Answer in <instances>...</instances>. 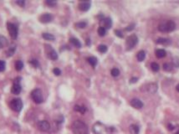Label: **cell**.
<instances>
[{
  "mask_svg": "<svg viewBox=\"0 0 179 134\" xmlns=\"http://www.w3.org/2000/svg\"><path fill=\"white\" fill-rule=\"evenodd\" d=\"M157 29L160 32L162 33H168L172 32V31L175 30L176 29V24H175L173 20H166L162 21L158 24Z\"/></svg>",
  "mask_w": 179,
  "mask_h": 134,
  "instance_id": "cell-1",
  "label": "cell"
},
{
  "mask_svg": "<svg viewBox=\"0 0 179 134\" xmlns=\"http://www.w3.org/2000/svg\"><path fill=\"white\" fill-rule=\"evenodd\" d=\"M72 129L75 134H87L88 132L87 125L80 120H77L73 123Z\"/></svg>",
  "mask_w": 179,
  "mask_h": 134,
  "instance_id": "cell-2",
  "label": "cell"
},
{
  "mask_svg": "<svg viewBox=\"0 0 179 134\" xmlns=\"http://www.w3.org/2000/svg\"><path fill=\"white\" fill-rule=\"evenodd\" d=\"M92 131L94 134H111L112 133L111 128H109L108 126H106L105 124H103V123H101L100 122H97L93 125Z\"/></svg>",
  "mask_w": 179,
  "mask_h": 134,
  "instance_id": "cell-3",
  "label": "cell"
},
{
  "mask_svg": "<svg viewBox=\"0 0 179 134\" xmlns=\"http://www.w3.org/2000/svg\"><path fill=\"white\" fill-rule=\"evenodd\" d=\"M137 42H138V38L136 37V34H131V35H130V36H128L126 41V50H131L132 48H134L136 46Z\"/></svg>",
  "mask_w": 179,
  "mask_h": 134,
  "instance_id": "cell-4",
  "label": "cell"
},
{
  "mask_svg": "<svg viewBox=\"0 0 179 134\" xmlns=\"http://www.w3.org/2000/svg\"><path fill=\"white\" fill-rule=\"evenodd\" d=\"M31 97H32L33 101L37 104H40L44 101L43 93L40 89H34L32 92H31Z\"/></svg>",
  "mask_w": 179,
  "mask_h": 134,
  "instance_id": "cell-5",
  "label": "cell"
},
{
  "mask_svg": "<svg viewBox=\"0 0 179 134\" xmlns=\"http://www.w3.org/2000/svg\"><path fill=\"white\" fill-rule=\"evenodd\" d=\"M7 29L9 33L10 37H11L13 40H15L18 37V34H19V29L17 27L16 24H13V23H7Z\"/></svg>",
  "mask_w": 179,
  "mask_h": 134,
  "instance_id": "cell-6",
  "label": "cell"
},
{
  "mask_svg": "<svg viewBox=\"0 0 179 134\" xmlns=\"http://www.w3.org/2000/svg\"><path fill=\"white\" fill-rule=\"evenodd\" d=\"M10 107H11L12 110H13L16 112H19L21 110L23 109V101H21L19 98H15V99H13L10 101Z\"/></svg>",
  "mask_w": 179,
  "mask_h": 134,
  "instance_id": "cell-7",
  "label": "cell"
},
{
  "mask_svg": "<svg viewBox=\"0 0 179 134\" xmlns=\"http://www.w3.org/2000/svg\"><path fill=\"white\" fill-rule=\"evenodd\" d=\"M45 47V52H46V55L52 61H56L58 59V54L56 51L52 48L50 45L49 44H44Z\"/></svg>",
  "mask_w": 179,
  "mask_h": 134,
  "instance_id": "cell-8",
  "label": "cell"
},
{
  "mask_svg": "<svg viewBox=\"0 0 179 134\" xmlns=\"http://www.w3.org/2000/svg\"><path fill=\"white\" fill-rule=\"evenodd\" d=\"M37 126H38V128L42 132H48L49 130L50 129V122H49L48 121H45V120H42V121L38 122Z\"/></svg>",
  "mask_w": 179,
  "mask_h": 134,
  "instance_id": "cell-9",
  "label": "cell"
},
{
  "mask_svg": "<svg viewBox=\"0 0 179 134\" xmlns=\"http://www.w3.org/2000/svg\"><path fill=\"white\" fill-rule=\"evenodd\" d=\"M130 104L132 107H134L135 109H142L143 107V103L141 100L137 99V98H134V99H131L130 101Z\"/></svg>",
  "mask_w": 179,
  "mask_h": 134,
  "instance_id": "cell-10",
  "label": "cell"
},
{
  "mask_svg": "<svg viewBox=\"0 0 179 134\" xmlns=\"http://www.w3.org/2000/svg\"><path fill=\"white\" fill-rule=\"evenodd\" d=\"M52 20H53V16L50 13H44L40 17V21L43 24L50 23Z\"/></svg>",
  "mask_w": 179,
  "mask_h": 134,
  "instance_id": "cell-11",
  "label": "cell"
},
{
  "mask_svg": "<svg viewBox=\"0 0 179 134\" xmlns=\"http://www.w3.org/2000/svg\"><path fill=\"white\" fill-rule=\"evenodd\" d=\"M90 5H91V3H90V1L81 2V3H80V4H79V9L80 10V11L86 12V11H88V10L90 9Z\"/></svg>",
  "mask_w": 179,
  "mask_h": 134,
  "instance_id": "cell-12",
  "label": "cell"
},
{
  "mask_svg": "<svg viewBox=\"0 0 179 134\" xmlns=\"http://www.w3.org/2000/svg\"><path fill=\"white\" fill-rule=\"evenodd\" d=\"M157 88H158V87H157V85L156 83H154V82L146 85V91L151 94L156 93L157 91Z\"/></svg>",
  "mask_w": 179,
  "mask_h": 134,
  "instance_id": "cell-13",
  "label": "cell"
},
{
  "mask_svg": "<svg viewBox=\"0 0 179 134\" xmlns=\"http://www.w3.org/2000/svg\"><path fill=\"white\" fill-rule=\"evenodd\" d=\"M21 91H22V87H21L20 84H13L11 88V92L13 95H19Z\"/></svg>",
  "mask_w": 179,
  "mask_h": 134,
  "instance_id": "cell-14",
  "label": "cell"
},
{
  "mask_svg": "<svg viewBox=\"0 0 179 134\" xmlns=\"http://www.w3.org/2000/svg\"><path fill=\"white\" fill-rule=\"evenodd\" d=\"M16 50V45L15 44H12L9 47L8 50H6V56L7 57H11L12 55L15 53Z\"/></svg>",
  "mask_w": 179,
  "mask_h": 134,
  "instance_id": "cell-15",
  "label": "cell"
},
{
  "mask_svg": "<svg viewBox=\"0 0 179 134\" xmlns=\"http://www.w3.org/2000/svg\"><path fill=\"white\" fill-rule=\"evenodd\" d=\"M103 28H105V29H111V26H112V20L111 18H106V19H103Z\"/></svg>",
  "mask_w": 179,
  "mask_h": 134,
  "instance_id": "cell-16",
  "label": "cell"
},
{
  "mask_svg": "<svg viewBox=\"0 0 179 134\" xmlns=\"http://www.w3.org/2000/svg\"><path fill=\"white\" fill-rule=\"evenodd\" d=\"M157 44H171V40H169V39H166V38H159L157 39V41H156Z\"/></svg>",
  "mask_w": 179,
  "mask_h": 134,
  "instance_id": "cell-17",
  "label": "cell"
},
{
  "mask_svg": "<svg viewBox=\"0 0 179 134\" xmlns=\"http://www.w3.org/2000/svg\"><path fill=\"white\" fill-rule=\"evenodd\" d=\"M8 44H9V42H8V40H7V38L3 36V35H0V49L5 48Z\"/></svg>",
  "mask_w": 179,
  "mask_h": 134,
  "instance_id": "cell-18",
  "label": "cell"
},
{
  "mask_svg": "<svg viewBox=\"0 0 179 134\" xmlns=\"http://www.w3.org/2000/svg\"><path fill=\"white\" fill-rule=\"evenodd\" d=\"M74 110L75 111L80 112L81 114H85V112L86 111V108L84 107V106H80V105H75L74 107Z\"/></svg>",
  "mask_w": 179,
  "mask_h": 134,
  "instance_id": "cell-19",
  "label": "cell"
},
{
  "mask_svg": "<svg viewBox=\"0 0 179 134\" xmlns=\"http://www.w3.org/2000/svg\"><path fill=\"white\" fill-rule=\"evenodd\" d=\"M166 55H167L166 51H165L164 50H162V49H158V50H156V56L157 58H159V59L165 57Z\"/></svg>",
  "mask_w": 179,
  "mask_h": 134,
  "instance_id": "cell-20",
  "label": "cell"
},
{
  "mask_svg": "<svg viewBox=\"0 0 179 134\" xmlns=\"http://www.w3.org/2000/svg\"><path fill=\"white\" fill-rule=\"evenodd\" d=\"M130 132L131 134H139V126L135 124H132L130 126Z\"/></svg>",
  "mask_w": 179,
  "mask_h": 134,
  "instance_id": "cell-21",
  "label": "cell"
},
{
  "mask_svg": "<svg viewBox=\"0 0 179 134\" xmlns=\"http://www.w3.org/2000/svg\"><path fill=\"white\" fill-rule=\"evenodd\" d=\"M145 57H146V53H145V51H144V50H140L137 53V55H136V58H137V61H140V62L143 61L144 59H145Z\"/></svg>",
  "mask_w": 179,
  "mask_h": 134,
  "instance_id": "cell-22",
  "label": "cell"
},
{
  "mask_svg": "<svg viewBox=\"0 0 179 134\" xmlns=\"http://www.w3.org/2000/svg\"><path fill=\"white\" fill-rule=\"evenodd\" d=\"M69 41H71V43L74 45V46H75L76 48L81 47V43H80V40H77L76 38H71L69 39Z\"/></svg>",
  "mask_w": 179,
  "mask_h": 134,
  "instance_id": "cell-23",
  "label": "cell"
},
{
  "mask_svg": "<svg viewBox=\"0 0 179 134\" xmlns=\"http://www.w3.org/2000/svg\"><path fill=\"white\" fill-rule=\"evenodd\" d=\"M87 61L89 62V64L93 66V67H96V65H97V58L95 57V56H90L88 59H87Z\"/></svg>",
  "mask_w": 179,
  "mask_h": 134,
  "instance_id": "cell-24",
  "label": "cell"
},
{
  "mask_svg": "<svg viewBox=\"0 0 179 134\" xmlns=\"http://www.w3.org/2000/svg\"><path fill=\"white\" fill-rule=\"evenodd\" d=\"M42 36L46 40H50V41H54L55 40V37L54 36L53 34H51L50 33H43Z\"/></svg>",
  "mask_w": 179,
  "mask_h": 134,
  "instance_id": "cell-25",
  "label": "cell"
},
{
  "mask_svg": "<svg viewBox=\"0 0 179 134\" xmlns=\"http://www.w3.org/2000/svg\"><path fill=\"white\" fill-rule=\"evenodd\" d=\"M15 69L17 71H20V70H22V69L24 68V63L22 61H17L15 62Z\"/></svg>",
  "mask_w": 179,
  "mask_h": 134,
  "instance_id": "cell-26",
  "label": "cell"
},
{
  "mask_svg": "<svg viewBox=\"0 0 179 134\" xmlns=\"http://www.w3.org/2000/svg\"><path fill=\"white\" fill-rule=\"evenodd\" d=\"M151 68H152V70H153L154 72H157L160 70L159 65L157 64L156 62H152V64H151Z\"/></svg>",
  "mask_w": 179,
  "mask_h": 134,
  "instance_id": "cell-27",
  "label": "cell"
},
{
  "mask_svg": "<svg viewBox=\"0 0 179 134\" xmlns=\"http://www.w3.org/2000/svg\"><path fill=\"white\" fill-rule=\"evenodd\" d=\"M163 70L165 71H171L173 70V65L170 63H165V64H163Z\"/></svg>",
  "mask_w": 179,
  "mask_h": 134,
  "instance_id": "cell-28",
  "label": "cell"
},
{
  "mask_svg": "<svg viewBox=\"0 0 179 134\" xmlns=\"http://www.w3.org/2000/svg\"><path fill=\"white\" fill-rule=\"evenodd\" d=\"M106 29H105V28L100 27L99 29H98V34H99L100 36L103 37V36H105V35H106Z\"/></svg>",
  "mask_w": 179,
  "mask_h": 134,
  "instance_id": "cell-29",
  "label": "cell"
},
{
  "mask_svg": "<svg viewBox=\"0 0 179 134\" xmlns=\"http://www.w3.org/2000/svg\"><path fill=\"white\" fill-rule=\"evenodd\" d=\"M107 46L105 44H100L99 46H98V50H99L100 53H106L107 51Z\"/></svg>",
  "mask_w": 179,
  "mask_h": 134,
  "instance_id": "cell-30",
  "label": "cell"
},
{
  "mask_svg": "<svg viewBox=\"0 0 179 134\" xmlns=\"http://www.w3.org/2000/svg\"><path fill=\"white\" fill-rule=\"evenodd\" d=\"M29 63L31 65H32L34 68H38L40 67V63H38V61H37L36 59H30L29 61Z\"/></svg>",
  "mask_w": 179,
  "mask_h": 134,
  "instance_id": "cell-31",
  "label": "cell"
},
{
  "mask_svg": "<svg viewBox=\"0 0 179 134\" xmlns=\"http://www.w3.org/2000/svg\"><path fill=\"white\" fill-rule=\"evenodd\" d=\"M111 74L112 76L116 77V76H118L119 75H120V70H119L117 68H113L111 70Z\"/></svg>",
  "mask_w": 179,
  "mask_h": 134,
  "instance_id": "cell-32",
  "label": "cell"
},
{
  "mask_svg": "<svg viewBox=\"0 0 179 134\" xmlns=\"http://www.w3.org/2000/svg\"><path fill=\"white\" fill-rule=\"evenodd\" d=\"M87 25V23L86 22H79V23H76L75 24V26L80 28V29H84V28H85Z\"/></svg>",
  "mask_w": 179,
  "mask_h": 134,
  "instance_id": "cell-33",
  "label": "cell"
},
{
  "mask_svg": "<svg viewBox=\"0 0 179 134\" xmlns=\"http://www.w3.org/2000/svg\"><path fill=\"white\" fill-rule=\"evenodd\" d=\"M5 67H6V63L0 59V72L3 71V70H5Z\"/></svg>",
  "mask_w": 179,
  "mask_h": 134,
  "instance_id": "cell-34",
  "label": "cell"
},
{
  "mask_svg": "<svg viewBox=\"0 0 179 134\" xmlns=\"http://www.w3.org/2000/svg\"><path fill=\"white\" fill-rule=\"evenodd\" d=\"M45 3L50 7H54L55 5H56V2L53 1V0H47V1H45Z\"/></svg>",
  "mask_w": 179,
  "mask_h": 134,
  "instance_id": "cell-35",
  "label": "cell"
},
{
  "mask_svg": "<svg viewBox=\"0 0 179 134\" xmlns=\"http://www.w3.org/2000/svg\"><path fill=\"white\" fill-rule=\"evenodd\" d=\"M134 28H135V24H130V25H128L127 27L126 28L125 30L126 31H131L134 29Z\"/></svg>",
  "mask_w": 179,
  "mask_h": 134,
  "instance_id": "cell-36",
  "label": "cell"
},
{
  "mask_svg": "<svg viewBox=\"0 0 179 134\" xmlns=\"http://www.w3.org/2000/svg\"><path fill=\"white\" fill-rule=\"evenodd\" d=\"M53 72H54V74L55 76H60L61 75V70H59V68H55L53 70Z\"/></svg>",
  "mask_w": 179,
  "mask_h": 134,
  "instance_id": "cell-37",
  "label": "cell"
},
{
  "mask_svg": "<svg viewBox=\"0 0 179 134\" xmlns=\"http://www.w3.org/2000/svg\"><path fill=\"white\" fill-rule=\"evenodd\" d=\"M115 33L116 34V36L120 37V38H123V34H122V32L121 30H118V29H115Z\"/></svg>",
  "mask_w": 179,
  "mask_h": 134,
  "instance_id": "cell-38",
  "label": "cell"
},
{
  "mask_svg": "<svg viewBox=\"0 0 179 134\" xmlns=\"http://www.w3.org/2000/svg\"><path fill=\"white\" fill-rule=\"evenodd\" d=\"M173 64L175 66L179 67V59L178 58H174L173 59Z\"/></svg>",
  "mask_w": 179,
  "mask_h": 134,
  "instance_id": "cell-39",
  "label": "cell"
},
{
  "mask_svg": "<svg viewBox=\"0 0 179 134\" xmlns=\"http://www.w3.org/2000/svg\"><path fill=\"white\" fill-rule=\"evenodd\" d=\"M16 3L18 5H19L20 7H24V4H25V2L24 0H20V1H16Z\"/></svg>",
  "mask_w": 179,
  "mask_h": 134,
  "instance_id": "cell-40",
  "label": "cell"
},
{
  "mask_svg": "<svg viewBox=\"0 0 179 134\" xmlns=\"http://www.w3.org/2000/svg\"><path fill=\"white\" fill-rule=\"evenodd\" d=\"M137 80H138V78H136V77H132V78H131V80H130V82H131V83H136Z\"/></svg>",
  "mask_w": 179,
  "mask_h": 134,
  "instance_id": "cell-41",
  "label": "cell"
},
{
  "mask_svg": "<svg viewBox=\"0 0 179 134\" xmlns=\"http://www.w3.org/2000/svg\"><path fill=\"white\" fill-rule=\"evenodd\" d=\"M20 80H21V78L20 77H17V78L14 79V81H13V84H20Z\"/></svg>",
  "mask_w": 179,
  "mask_h": 134,
  "instance_id": "cell-42",
  "label": "cell"
},
{
  "mask_svg": "<svg viewBox=\"0 0 179 134\" xmlns=\"http://www.w3.org/2000/svg\"><path fill=\"white\" fill-rule=\"evenodd\" d=\"M168 129H169V130H173L174 129L173 126V125H169V126H168Z\"/></svg>",
  "mask_w": 179,
  "mask_h": 134,
  "instance_id": "cell-43",
  "label": "cell"
},
{
  "mask_svg": "<svg viewBox=\"0 0 179 134\" xmlns=\"http://www.w3.org/2000/svg\"><path fill=\"white\" fill-rule=\"evenodd\" d=\"M176 89H177V91H178V92H179V84L177 85V87H176Z\"/></svg>",
  "mask_w": 179,
  "mask_h": 134,
  "instance_id": "cell-44",
  "label": "cell"
},
{
  "mask_svg": "<svg viewBox=\"0 0 179 134\" xmlns=\"http://www.w3.org/2000/svg\"><path fill=\"white\" fill-rule=\"evenodd\" d=\"M175 134H179V132H176V133H175Z\"/></svg>",
  "mask_w": 179,
  "mask_h": 134,
  "instance_id": "cell-45",
  "label": "cell"
},
{
  "mask_svg": "<svg viewBox=\"0 0 179 134\" xmlns=\"http://www.w3.org/2000/svg\"><path fill=\"white\" fill-rule=\"evenodd\" d=\"M178 132H179V131H178Z\"/></svg>",
  "mask_w": 179,
  "mask_h": 134,
  "instance_id": "cell-46",
  "label": "cell"
}]
</instances>
